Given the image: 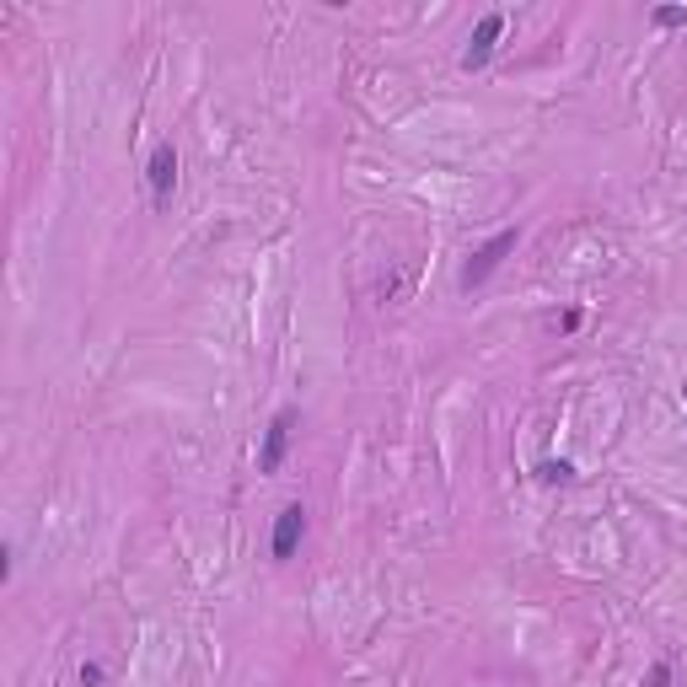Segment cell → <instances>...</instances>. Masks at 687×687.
<instances>
[{"mask_svg": "<svg viewBox=\"0 0 687 687\" xmlns=\"http://www.w3.org/2000/svg\"><path fill=\"white\" fill-rule=\"evenodd\" d=\"M645 687H672V661H656L650 677H645Z\"/></svg>", "mask_w": 687, "mask_h": 687, "instance_id": "cell-9", "label": "cell"}, {"mask_svg": "<svg viewBox=\"0 0 687 687\" xmlns=\"http://www.w3.org/2000/svg\"><path fill=\"white\" fill-rule=\"evenodd\" d=\"M537 478H543V484H575L580 473H575V462H564V457H548V462L537 468Z\"/></svg>", "mask_w": 687, "mask_h": 687, "instance_id": "cell-6", "label": "cell"}, {"mask_svg": "<svg viewBox=\"0 0 687 687\" xmlns=\"http://www.w3.org/2000/svg\"><path fill=\"white\" fill-rule=\"evenodd\" d=\"M650 21H656V27H687V5H656Z\"/></svg>", "mask_w": 687, "mask_h": 687, "instance_id": "cell-7", "label": "cell"}, {"mask_svg": "<svg viewBox=\"0 0 687 687\" xmlns=\"http://www.w3.org/2000/svg\"><path fill=\"white\" fill-rule=\"evenodd\" d=\"M290 430H296V408H279L263 430V446H258V473H279L285 468V451H290Z\"/></svg>", "mask_w": 687, "mask_h": 687, "instance_id": "cell-3", "label": "cell"}, {"mask_svg": "<svg viewBox=\"0 0 687 687\" xmlns=\"http://www.w3.org/2000/svg\"><path fill=\"white\" fill-rule=\"evenodd\" d=\"M500 32H505V11H484L478 27H473V38H468V48H462V70H484L494 59Z\"/></svg>", "mask_w": 687, "mask_h": 687, "instance_id": "cell-2", "label": "cell"}, {"mask_svg": "<svg viewBox=\"0 0 687 687\" xmlns=\"http://www.w3.org/2000/svg\"><path fill=\"white\" fill-rule=\"evenodd\" d=\"M554 328H559V333H575V328H580V306H570V312H564Z\"/></svg>", "mask_w": 687, "mask_h": 687, "instance_id": "cell-10", "label": "cell"}, {"mask_svg": "<svg viewBox=\"0 0 687 687\" xmlns=\"http://www.w3.org/2000/svg\"><path fill=\"white\" fill-rule=\"evenodd\" d=\"M683 403H687V387H683Z\"/></svg>", "mask_w": 687, "mask_h": 687, "instance_id": "cell-11", "label": "cell"}, {"mask_svg": "<svg viewBox=\"0 0 687 687\" xmlns=\"http://www.w3.org/2000/svg\"><path fill=\"white\" fill-rule=\"evenodd\" d=\"M102 683H107V666L86 661V666H81V687H102Z\"/></svg>", "mask_w": 687, "mask_h": 687, "instance_id": "cell-8", "label": "cell"}, {"mask_svg": "<svg viewBox=\"0 0 687 687\" xmlns=\"http://www.w3.org/2000/svg\"><path fill=\"white\" fill-rule=\"evenodd\" d=\"M145 183H150V199L167 204V193L177 188V145H172V140H161V145L150 150V161H145Z\"/></svg>", "mask_w": 687, "mask_h": 687, "instance_id": "cell-4", "label": "cell"}, {"mask_svg": "<svg viewBox=\"0 0 687 687\" xmlns=\"http://www.w3.org/2000/svg\"><path fill=\"white\" fill-rule=\"evenodd\" d=\"M301 537H306V505H285V511L274 516V537H269V554H274V559H290V554L301 548Z\"/></svg>", "mask_w": 687, "mask_h": 687, "instance_id": "cell-5", "label": "cell"}, {"mask_svg": "<svg viewBox=\"0 0 687 687\" xmlns=\"http://www.w3.org/2000/svg\"><path fill=\"white\" fill-rule=\"evenodd\" d=\"M516 242H521V231H516V226H505V231H494L484 247H473V258L462 263V290L484 285V279H489V274H494V269H500V263L516 253Z\"/></svg>", "mask_w": 687, "mask_h": 687, "instance_id": "cell-1", "label": "cell"}]
</instances>
